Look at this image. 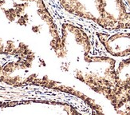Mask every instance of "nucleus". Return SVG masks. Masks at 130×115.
<instances>
[{
  "instance_id": "nucleus-1",
  "label": "nucleus",
  "mask_w": 130,
  "mask_h": 115,
  "mask_svg": "<svg viewBox=\"0 0 130 115\" xmlns=\"http://www.w3.org/2000/svg\"><path fill=\"white\" fill-rule=\"evenodd\" d=\"M66 12L105 31L130 30V8L125 0H58Z\"/></svg>"
},
{
  "instance_id": "nucleus-2",
  "label": "nucleus",
  "mask_w": 130,
  "mask_h": 115,
  "mask_svg": "<svg viewBox=\"0 0 130 115\" xmlns=\"http://www.w3.org/2000/svg\"><path fill=\"white\" fill-rule=\"evenodd\" d=\"M73 70L75 78L107 98L116 85V60L110 57L88 55Z\"/></svg>"
},
{
  "instance_id": "nucleus-3",
  "label": "nucleus",
  "mask_w": 130,
  "mask_h": 115,
  "mask_svg": "<svg viewBox=\"0 0 130 115\" xmlns=\"http://www.w3.org/2000/svg\"><path fill=\"white\" fill-rule=\"evenodd\" d=\"M61 45H64V57H70L74 63H80L89 55L91 42L87 33L80 26L66 23L61 29Z\"/></svg>"
},
{
  "instance_id": "nucleus-4",
  "label": "nucleus",
  "mask_w": 130,
  "mask_h": 115,
  "mask_svg": "<svg viewBox=\"0 0 130 115\" xmlns=\"http://www.w3.org/2000/svg\"><path fill=\"white\" fill-rule=\"evenodd\" d=\"M97 37L110 56L114 58L130 56V30L97 32Z\"/></svg>"
},
{
  "instance_id": "nucleus-5",
  "label": "nucleus",
  "mask_w": 130,
  "mask_h": 115,
  "mask_svg": "<svg viewBox=\"0 0 130 115\" xmlns=\"http://www.w3.org/2000/svg\"><path fill=\"white\" fill-rule=\"evenodd\" d=\"M117 85H130V56L125 57L115 67Z\"/></svg>"
},
{
  "instance_id": "nucleus-6",
  "label": "nucleus",
  "mask_w": 130,
  "mask_h": 115,
  "mask_svg": "<svg viewBox=\"0 0 130 115\" xmlns=\"http://www.w3.org/2000/svg\"><path fill=\"white\" fill-rule=\"evenodd\" d=\"M125 1L126 4L128 5V7L130 8V0H125Z\"/></svg>"
}]
</instances>
